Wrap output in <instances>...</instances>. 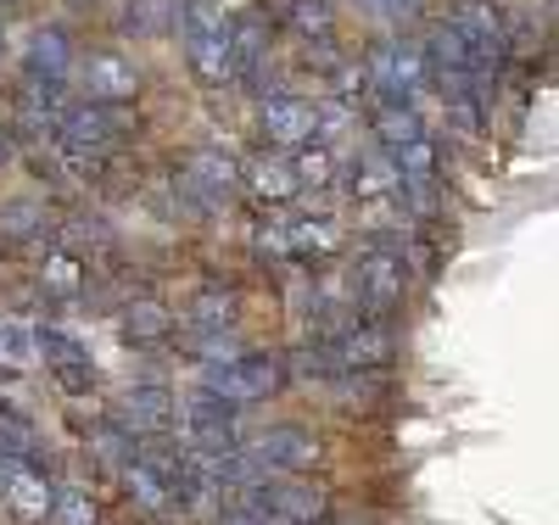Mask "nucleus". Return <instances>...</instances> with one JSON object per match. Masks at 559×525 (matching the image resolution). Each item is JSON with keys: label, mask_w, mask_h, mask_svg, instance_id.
<instances>
[{"label": "nucleus", "mask_w": 559, "mask_h": 525, "mask_svg": "<svg viewBox=\"0 0 559 525\" xmlns=\"http://www.w3.org/2000/svg\"><path fill=\"white\" fill-rule=\"evenodd\" d=\"M247 453H252L263 469H274V475H308V469L324 458L319 437L302 431V425H269V431H263Z\"/></svg>", "instance_id": "0eeeda50"}, {"label": "nucleus", "mask_w": 559, "mask_h": 525, "mask_svg": "<svg viewBox=\"0 0 559 525\" xmlns=\"http://www.w3.org/2000/svg\"><path fill=\"white\" fill-rule=\"evenodd\" d=\"M353 291H358V308H364L369 319L392 313V308L403 302V291H408L403 252H369V258L358 263V274H353Z\"/></svg>", "instance_id": "39448f33"}, {"label": "nucleus", "mask_w": 559, "mask_h": 525, "mask_svg": "<svg viewBox=\"0 0 559 525\" xmlns=\"http://www.w3.org/2000/svg\"><path fill=\"white\" fill-rule=\"evenodd\" d=\"M118 481H123V498L134 509H146V514H168L174 503V487H168V469H157L152 458H129L118 469Z\"/></svg>", "instance_id": "4468645a"}, {"label": "nucleus", "mask_w": 559, "mask_h": 525, "mask_svg": "<svg viewBox=\"0 0 559 525\" xmlns=\"http://www.w3.org/2000/svg\"><path fill=\"white\" fill-rule=\"evenodd\" d=\"M369 129H376L381 152H397V146H408V140H419V134H426V123H419V112H414L408 102H386V107H376Z\"/></svg>", "instance_id": "6ab92c4d"}, {"label": "nucleus", "mask_w": 559, "mask_h": 525, "mask_svg": "<svg viewBox=\"0 0 559 525\" xmlns=\"http://www.w3.org/2000/svg\"><path fill=\"white\" fill-rule=\"evenodd\" d=\"M0 57H7V28H0Z\"/></svg>", "instance_id": "2f4dec72"}, {"label": "nucleus", "mask_w": 559, "mask_h": 525, "mask_svg": "<svg viewBox=\"0 0 559 525\" xmlns=\"http://www.w3.org/2000/svg\"><path fill=\"white\" fill-rule=\"evenodd\" d=\"M258 129L274 146H308L313 140V102H302V95H269L258 107Z\"/></svg>", "instance_id": "f8f14e48"}, {"label": "nucleus", "mask_w": 559, "mask_h": 525, "mask_svg": "<svg viewBox=\"0 0 559 525\" xmlns=\"http://www.w3.org/2000/svg\"><path fill=\"white\" fill-rule=\"evenodd\" d=\"M12 163V146H7V134H0V168H7Z\"/></svg>", "instance_id": "7c9ffc66"}, {"label": "nucleus", "mask_w": 559, "mask_h": 525, "mask_svg": "<svg viewBox=\"0 0 559 525\" xmlns=\"http://www.w3.org/2000/svg\"><path fill=\"white\" fill-rule=\"evenodd\" d=\"M286 23H292L302 39H331V34H336V7H331V0H292Z\"/></svg>", "instance_id": "393cba45"}, {"label": "nucleus", "mask_w": 559, "mask_h": 525, "mask_svg": "<svg viewBox=\"0 0 559 525\" xmlns=\"http://www.w3.org/2000/svg\"><path fill=\"white\" fill-rule=\"evenodd\" d=\"M252 241H258V252H274V258H292V235H286V224H258V235H252Z\"/></svg>", "instance_id": "c756f323"}, {"label": "nucleus", "mask_w": 559, "mask_h": 525, "mask_svg": "<svg viewBox=\"0 0 559 525\" xmlns=\"http://www.w3.org/2000/svg\"><path fill=\"white\" fill-rule=\"evenodd\" d=\"M324 363H331V369H381V363H392V330H381V324H347L342 336L324 347Z\"/></svg>", "instance_id": "9d476101"}, {"label": "nucleus", "mask_w": 559, "mask_h": 525, "mask_svg": "<svg viewBox=\"0 0 559 525\" xmlns=\"http://www.w3.org/2000/svg\"><path fill=\"white\" fill-rule=\"evenodd\" d=\"M90 448H96V458H107L112 469H123L129 458H140V453H134V437H129V431H118V425H102V431L90 437Z\"/></svg>", "instance_id": "c85d7f7f"}, {"label": "nucleus", "mask_w": 559, "mask_h": 525, "mask_svg": "<svg viewBox=\"0 0 559 525\" xmlns=\"http://www.w3.org/2000/svg\"><path fill=\"white\" fill-rule=\"evenodd\" d=\"M123 129H129V107H112V102H73V107L57 112V140H68L79 152L107 146Z\"/></svg>", "instance_id": "423d86ee"}, {"label": "nucleus", "mask_w": 559, "mask_h": 525, "mask_svg": "<svg viewBox=\"0 0 559 525\" xmlns=\"http://www.w3.org/2000/svg\"><path fill=\"white\" fill-rule=\"evenodd\" d=\"M118 23H123V34H134V39H163V34H174V23H179V0H123Z\"/></svg>", "instance_id": "f3484780"}, {"label": "nucleus", "mask_w": 559, "mask_h": 525, "mask_svg": "<svg viewBox=\"0 0 559 525\" xmlns=\"http://www.w3.org/2000/svg\"><path fill=\"white\" fill-rule=\"evenodd\" d=\"M45 229H51V213L39 202H7L0 207V235H7V241H39Z\"/></svg>", "instance_id": "b1692460"}, {"label": "nucleus", "mask_w": 559, "mask_h": 525, "mask_svg": "<svg viewBox=\"0 0 559 525\" xmlns=\"http://www.w3.org/2000/svg\"><path fill=\"white\" fill-rule=\"evenodd\" d=\"M34 353L51 363V374L62 380L73 397L90 392V380H96V363H90V347L73 336V330H62V324H39V330H34Z\"/></svg>", "instance_id": "6e6552de"}, {"label": "nucleus", "mask_w": 559, "mask_h": 525, "mask_svg": "<svg viewBox=\"0 0 559 525\" xmlns=\"http://www.w3.org/2000/svg\"><path fill=\"white\" fill-rule=\"evenodd\" d=\"M51 498H57V487L45 481L39 469H28V464H12L7 469V503L23 520H45V514H51Z\"/></svg>", "instance_id": "2eb2a0df"}, {"label": "nucleus", "mask_w": 559, "mask_h": 525, "mask_svg": "<svg viewBox=\"0 0 559 525\" xmlns=\"http://www.w3.org/2000/svg\"><path fill=\"white\" fill-rule=\"evenodd\" d=\"M79 68V84H84V102H112V107H129L140 95V68L129 51L118 45H102V51H90Z\"/></svg>", "instance_id": "7ed1b4c3"}, {"label": "nucleus", "mask_w": 559, "mask_h": 525, "mask_svg": "<svg viewBox=\"0 0 559 525\" xmlns=\"http://www.w3.org/2000/svg\"><path fill=\"white\" fill-rule=\"evenodd\" d=\"M292 174H297V184H331V174H336V163H331V152H324V146H313V140H308V146H297V157H292Z\"/></svg>", "instance_id": "cd10ccee"}, {"label": "nucleus", "mask_w": 559, "mask_h": 525, "mask_svg": "<svg viewBox=\"0 0 559 525\" xmlns=\"http://www.w3.org/2000/svg\"><path fill=\"white\" fill-rule=\"evenodd\" d=\"M0 358H7L12 369L34 363V358H39V353H34V324H23V319H0Z\"/></svg>", "instance_id": "bb28decb"}, {"label": "nucleus", "mask_w": 559, "mask_h": 525, "mask_svg": "<svg viewBox=\"0 0 559 525\" xmlns=\"http://www.w3.org/2000/svg\"><path fill=\"white\" fill-rule=\"evenodd\" d=\"M123 342H134V347H152V342H163L168 330H174V313L163 308V302H152V297H140V302H129L123 308Z\"/></svg>", "instance_id": "a211bd4d"}, {"label": "nucleus", "mask_w": 559, "mask_h": 525, "mask_svg": "<svg viewBox=\"0 0 559 525\" xmlns=\"http://www.w3.org/2000/svg\"><path fill=\"white\" fill-rule=\"evenodd\" d=\"M174 419H179V397L168 386H129L112 403V425H118V431H129L134 442L140 437H168Z\"/></svg>", "instance_id": "20e7f679"}, {"label": "nucleus", "mask_w": 559, "mask_h": 525, "mask_svg": "<svg viewBox=\"0 0 559 525\" xmlns=\"http://www.w3.org/2000/svg\"><path fill=\"white\" fill-rule=\"evenodd\" d=\"M241 184L252 190L258 202H269V207H274V202H292L297 190H302L297 174H292V163H280V157H258V163H247V168H241Z\"/></svg>", "instance_id": "dca6fc26"}, {"label": "nucleus", "mask_w": 559, "mask_h": 525, "mask_svg": "<svg viewBox=\"0 0 559 525\" xmlns=\"http://www.w3.org/2000/svg\"><path fill=\"white\" fill-rule=\"evenodd\" d=\"M39 285L51 297H73L79 285H84V269H79V258H68V252H51L45 258V269H39Z\"/></svg>", "instance_id": "a878e982"}, {"label": "nucleus", "mask_w": 559, "mask_h": 525, "mask_svg": "<svg viewBox=\"0 0 559 525\" xmlns=\"http://www.w3.org/2000/svg\"><path fill=\"white\" fill-rule=\"evenodd\" d=\"M448 23L476 45L481 68H487V62H498V51H503V12L492 7V0H459Z\"/></svg>", "instance_id": "ddd939ff"}, {"label": "nucleus", "mask_w": 559, "mask_h": 525, "mask_svg": "<svg viewBox=\"0 0 559 525\" xmlns=\"http://www.w3.org/2000/svg\"><path fill=\"white\" fill-rule=\"evenodd\" d=\"M280 363L274 358H258V353H236L224 363H207L202 369V392L229 403V408H252V403H269L280 392Z\"/></svg>", "instance_id": "f257e3e1"}, {"label": "nucleus", "mask_w": 559, "mask_h": 525, "mask_svg": "<svg viewBox=\"0 0 559 525\" xmlns=\"http://www.w3.org/2000/svg\"><path fill=\"white\" fill-rule=\"evenodd\" d=\"M0 7H17V0H0Z\"/></svg>", "instance_id": "72a5a7b5"}, {"label": "nucleus", "mask_w": 559, "mask_h": 525, "mask_svg": "<svg viewBox=\"0 0 559 525\" xmlns=\"http://www.w3.org/2000/svg\"><path fill=\"white\" fill-rule=\"evenodd\" d=\"M51 525H96L102 520V503H96V492L90 487H57V498H51V514H45Z\"/></svg>", "instance_id": "4be33fe9"}, {"label": "nucleus", "mask_w": 559, "mask_h": 525, "mask_svg": "<svg viewBox=\"0 0 559 525\" xmlns=\"http://www.w3.org/2000/svg\"><path fill=\"white\" fill-rule=\"evenodd\" d=\"M313 525H336V520H331V514H324V520H313Z\"/></svg>", "instance_id": "473e14b6"}, {"label": "nucleus", "mask_w": 559, "mask_h": 525, "mask_svg": "<svg viewBox=\"0 0 559 525\" xmlns=\"http://www.w3.org/2000/svg\"><path fill=\"white\" fill-rule=\"evenodd\" d=\"M353 174H358V179H353L358 202H381V196H397V168H392V152H364Z\"/></svg>", "instance_id": "412c9836"}, {"label": "nucleus", "mask_w": 559, "mask_h": 525, "mask_svg": "<svg viewBox=\"0 0 559 525\" xmlns=\"http://www.w3.org/2000/svg\"><path fill=\"white\" fill-rule=\"evenodd\" d=\"M191 324L197 330H236V319H241V297L236 291H224V285H207V291H197L191 297Z\"/></svg>", "instance_id": "aec40b11"}, {"label": "nucleus", "mask_w": 559, "mask_h": 525, "mask_svg": "<svg viewBox=\"0 0 559 525\" xmlns=\"http://www.w3.org/2000/svg\"><path fill=\"white\" fill-rule=\"evenodd\" d=\"M73 62H79L73 34H68V28H57V23L34 28V34H28V45H23V73H28V84H68Z\"/></svg>", "instance_id": "1a4fd4ad"}, {"label": "nucleus", "mask_w": 559, "mask_h": 525, "mask_svg": "<svg viewBox=\"0 0 559 525\" xmlns=\"http://www.w3.org/2000/svg\"><path fill=\"white\" fill-rule=\"evenodd\" d=\"M364 79H369V90H381L386 102H408V107H414V95L431 84V68H426V51H419V45L386 39V45H376V51H369Z\"/></svg>", "instance_id": "f03ea898"}, {"label": "nucleus", "mask_w": 559, "mask_h": 525, "mask_svg": "<svg viewBox=\"0 0 559 525\" xmlns=\"http://www.w3.org/2000/svg\"><path fill=\"white\" fill-rule=\"evenodd\" d=\"M179 179L191 190H202V196L224 202V196H236V190H241V163L229 152H218V146H197V152H185Z\"/></svg>", "instance_id": "9b49d317"}, {"label": "nucleus", "mask_w": 559, "mask_h": 525, "mask_svg": "<svg viewBox=\"0 0 559 525\" xmlns=\"http://www.w3.org/2000/svg\"><path fill=\"white\" fill-rule=\"evenodd\" d=\"M286 235H292V258H302V252H319L324 258V252L342 247V229L331 218H292Z\"/></svg>", "instance_id": "5701e85b"}]
</instances>
